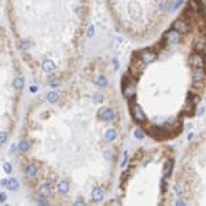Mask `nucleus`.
Returning <instances> with one entry per match:
<instances>
[{"instance_id":"obj_1","label":"nucleus","mask_w":206,"mask_h":206,"mask_svg":"<svg viewBox=\"0 0 206 206\" xmlns=\"http://www.w3.org/2000/svg\"><path fill=\"white\" fill-rule=\"evenodd\" d=\"M131 103V115L132 118L135 120V122H137V124H144L146 121H147V117H146V114H144L143 109L139 106L137 103H135L133 100L132 102H129Z\"/></svg>"},{"instance_id":"obj_2","label":"nucleus","mask_w":206,"mask_h":206,"mask_svg":"<svg viewBox=\"0 0 206 206\" xmlns=\"http://www.w3.org/2000/svg\"><path fill=\"white\" fill-rule=\"evenodd\" d=\"M181 36H183V33H180L179 30H176L173 28H170L166 33H165V36H163V41L165 43H168L169 45H176V44H179L181 41Z\"/></svg>"},{"instance_id":"obj_3","label":"nucleus","mask_w":206,"mask_h":206,"mask_svg":"<svg viewBox=\"0 0 206 206\" xmlns=\"http://www.w3.org/2000/svg\"><path fill=\"white\" fill-rule=\"evenodd\" d=\"M172 28L184 34V33H188V32L191 30V24L188 22V18H186V15H183L181 18H177L172 24Z\"/></svg>"},{"instance_id":"obj_4","label":"nucleus","mask_w":206,"mask_h":206,"mask_svg":"<svg viewBox=\"0 0 206 206\" xmlns=\"http://www.w3.org/2000/svg\"><path fill=\"white\" fill-rule=\"evenodd\" d=\"M190 65L192 69H199L203 68L206 65V54L205 52H194L192 55L190 56Z\"/></svg>"},{"instance_id":"obj_5","label":"nucleus","mask_w":206,"mask_h":206,"mask_svg":"<svg viewBox=\"0 0 206 206\" xmlns=\"http://www.w3.org/2000/svg\"><path fill=\"white\" fill-rule=\"evenodd\" d=\"M136 56L139 58V59H142V61L147 65V63L154 62L158 55H157V52H154L153 50H142Z\"/></svg>"},{"instance_id":"obj_6","label":"nucleus","mask_w":206,"mask_h":206,"mask_svg":"<svg viewBox=\"0 0 206 206\" xmlns=\"http://www.w3.org/2000/svg\"><path fill=\"white\" fill-rule=\"evenodd\" d=\"M206 78V73L205 70H203V68H199V69H194L192 72V82L195 87H198L199 84H202V82L205 81Z\"/></svg>"},{"instance_id":"obj_7","label":"nucleus","mask_w":206,"mask_h":206,"mask_svg":"<svg viewBox=\"0 0 206 206\" xmlns=\"http://www.w3.org/2000/svg\"><path fill=\"white\" fill-rule=\"evenodd\" d=\"M98 115H99L100 120H103V121H113L114 120V117H115V113H114V110L113 109H107V107H105V109H100L99 113H98Z\"/></svg>"},{"instance_id":"obj_8","label":"nucleus","mask_w":206,"mask_h":206,"mask_svg":"<svg viewBox=\"0 0 206 206\" xmlns=\"http://www.w3.org/2000/svg\"><path fill=\"white\" fill-rule=\"evenodd\" d=\"M103 197H105V190L100 187H95L92 190V194H91V199L94 201V202H100V201L103 199Z\"/></svg>"},{"instance_id":"obj_9","label":"nucleus","mask_w":206,"mask_h":206,"mask_svg":"<svg viewBox=\"0 0 206 206\" xmlns=\"http://www.w3.org/2000/svg\"><path fill=\"white\" fill-rule=\"evenodd\" d=\"M194 50L197 52H203L206 51V38L205 37H198L194 41Z\"/></svg>"},{"instance_id":"obj_10","label":"nucleus","mask_w":206,"mask_h":206,"mask_svg":"<svg viewBox=\"0 0 206 206\" xmlns=\"http://www.w3.org/2000/svg\"><path fill=\"white\" fill-rule=\"evenodd\" d=\"M1 184L3 186H6L8 190H11V191H15V190H18L19 187V183L17 179H10V180H3L1 181Z\"/></svg>"},{"instance_id":"obj_11","label":"nucleus","mask_w":206,"mask_h":206,"mask_svg":"<svg viewBox=\"0 0 206 206\" xmlns=\"http://www.w3.org/2000/svg\"><path fill=\"white\" fill-rule=\"evenodd\" d=\"M25 173L29 176V177L36 176V173H37V165H36V163H29V165H26Z\"/></svg>"},{"instance_id":"obj_12","label":"nucleus","mask_w":206,"mask_h":206,"mask_svg":"<svg viewBox=\"0 0 206 206\" xmlns=\"http://www.w3.org/2000/svg\"><path fill=\"white\" fill-rule=\"evenodd\" d=\"M69 190H70V184L66 180L58 183V192L59 194H68Z\"/></svg>"},{"instance_id":"obj_13","label":"nucleus","mask_w":206,"mask_h":206,"mask_svg":"<svg viewBox=\"0 0 206 206\" xmlns=\"http://www.w3.org/2000/svg\"><path fill=\"white\" fill-rule=\"evenodd\" d=\"M41 66H43V70H44V72H48V73H50V72H54V70H55V68H56L55 63L52 62V61H50V59L44 61Z\"/></svg>"},{"instance_id":"obj_14","label":"nucleus","mask_w":206,"mask_h":206,"mask_svg":"<svg viewBox=\"0 0 206 206\" xmlns=\"http://www.w3.org/2000/svg\"><path fill=\"white\" fill-rule=\"evenodd\" d=\"M172 169H173V161L172 159H169V161H166V163H165V166H163V175L166 176H170V173H172Z\"/></svg>"},{"instance_id":"obj_15","label":"nucleus","mask_w":206,"mask_h":206,"mask_svg":"<svg viewBox=\"0 0 206 206\" xmlns=\"http://www.w3.org/2000/svg\"><path fill=\"white\" fill-rule=\"evenodd\" d=\"M115 137H117V132L114 131V129H109V131H106V133H105L106 142H114Z\"/></svg>"},{"instance_id":"obj_16","label":"nucleus","mask_w":206,"mask_h":206,"mask_svg":"<svg viewBox=\"0 0 206 206\" xmlns=\"http://www.w3.org/2000/svg\"><path fill=\"white\" fill-rule=\"evenodd\" d=\"M38 197H43V198H48V195L51 194V188H48L45 184H43L41 187H40V190H38Z\"/></svg>"},{"instance_id":"obj_17","label":"nucleus","mask_w":206,"mask_h":206,"mask_svg":"<svg viewBox=\"0 0 206 206\" xmlns=\"http://www.w3.org/2000/svg\"><path fill=\"white\" fill-rule=\"evenodd\" d=\"M96 84H98L99 87H107V84H109L107 77L106 76H99V77L96 78Z\"/></svg>"},{"instance_id":"obj_18","label":"nucleus","mask_w":206,"mask_h":206,"mask_svg":"<svg viewBox=\"0 0 206 206\" xmlns=\"http://www.w3.org/2000/svg\"><path fill=\"white\" fill-rule=\"evenodd\" d=\"M18 149H19V151H22V153H26V151L30 149V143H29V142H26V140H22V142L19 143Z\"/></svg>"},{"instance_id":"obj_19","label":"nucleus","mask_w":206,"mask_h":206,"mask_svg":"<svg viewBox=\"0 0 206 206\" xmlns=\"http://www.w3.org/2000/svg\"><path fill=\"white\" fill-rule=\"evenodd\" d=\"M22 87H24V78H22V77H15V80H14V88H15V89H21Z\"/></svg>"},{"instance_id":"obj_20","label":"nucleus","mask_w":206,"mask_h":206,"mask_svg":"<svg viewBox=\"0 0 206 206\" xmlns=\"http://www.w3.org/2000/svg\"><path fill=\"white\" fill-rule=\"evenodd\" d=\"M47 99H48V102H51V103H55V102H58V99H59V95L56 94V92H50V94L47 95Z\"/></svg>"},{"instance_id":"obj_21","label":"nucleus","mask_w":206,"mask_h":206,"mask_svg":"<svg viewBox=\"0 0 206 206\" xmlns=\"http://www.w3.org/2000/svg\"><path fill=\"white\" fill-rule=\"evenodd\" d=\"M103 158H105L106 161H111V159H113V150L106 149V150L103 151Z\"/></svg>"},{"instance_id":"obj_22","label":"nucleus","mask_w":206,"mask_h":206,"mask_svg":"<svg viewBox=\"0 0 206 206\" xmlns=\"http://www.w3.org/2000/svg\"><path fill=\"white\" fill-rule=\"evenodd\" d=\"M105 100V96L100 94V92H98V94L94 95V102H96V103H102Z\"/></svg>"},{"instance_id":"obj_23","label":"nucleus","mask_w":206,"mask_h":206,"mask_svg":"<svg viewBox=\"0 0 206 206\" xmlns=\"http://www.w3.org/2000/svg\"><path fill=\"white\" fill-rule=\"evenodd\" d=\"M3 168H4V170H6V173H11V172H13V166H11L8 162H4Z\"/></svg>"},{"instance_id":"obj_24","label":"nucleus","mask_w":206,"mask_h":206,"mask_svg":"<svg viewBox=\"0 0 206 206\" xmlns=\"http://www.w3.org/2000/svg\"><path fill=\"white\" fill-rule=\"evenodd\" d=\"M135 136H136V139H143L144 132L142 131V129H136V131H135Z\"/></svg>"},{"instance_id":"obj_25","label":"nucleus","mask_w":206,"mask_h":206,"mask_svg":"<svg viewBox=\"0 0 206 206\" xmlns=\"http://www.w3.org/2000/svg\"><path fill=\"white\" fill-rule=\"evenodd\" d=\"M175 191H176V194L179 195V197H183V188L177 184V186H175Z\"/></svg>"},{"instance_id":"obj_26","label":"nucleus","mask_w":206,"mask_h":206,"mask_svg":"<svg viewBox=\"0 0 206 206\" xmlns=\"http://www.w3.org/2000/svg\"><path fill=\"white\" fill-rule=\"evenodd\" d=\"M7 140V133L6 132H0V143H4Z\"/></svg>"},{"instance_id":"obj_27","label":"nucleus","mask_w":206,"mask_h":206,"mask_svg":"<svg viewBox=\"0 0 206 206\" xmlns=\"http://www.w3.org/2000/svg\"><path fill=\"white\" fill-rule=\"evenodd\" d=\"M94 33H95V28L94 26H89V29H88V37H92L94 36Z\"/></svg>"},{"instance_id":"obj_28","label":"nucleus","mask_w":206,"mask_h":206,"mask_svg":"<svg viewBox=\"0 0 206 206\" xmlns=\"http://www.w3.org/2000/svg\"><path fill=\"white\" fill-rule=\"evenodd\" d=\"M7 201V195L4 192H1L0 194V202H6Z\"/></svg>"},{"instance_id":"obj_29","label":"nucleus","mask_w":206,"mask_h":206,"mask_svg":"<svg viewBox=\"0 0 206 206\" xmlns=\"http://www.w3.org/2000/svg\"><path fill=\"white\" fill-rule=\"evenodd\" d=\"M176 205H177V206H184V205H186V202H184L183 199H179L177 202H176Z\"/></svg>"},{"instance_id":"obj_30","label":"nucleus","mask_w":206,"mask_h":206,"mask_svg":"<svg viewBox=\"0 0 206 206\" xmlns=\"http://www.w3.org/2000/svg\"><path fill=\"white\" fill-rule=\"evenodd\" d=\"M51 85H52V87H58V85H59V81H58V80H52V81H51Z\"/></svg>"},{"instance_id":"obj_31","label":"nucleus","mask_w":206,"mask_h":206,"mask_svg":"<svg viewBox=\"0 0 206 206\" xmlns=\"http://www.w3.org/2000/svg\"><path fill=\"white\" fill-rule=\"evenodd\" d=\"M22 48H29V43H22Z\"/></svg>"}]
</instances>
